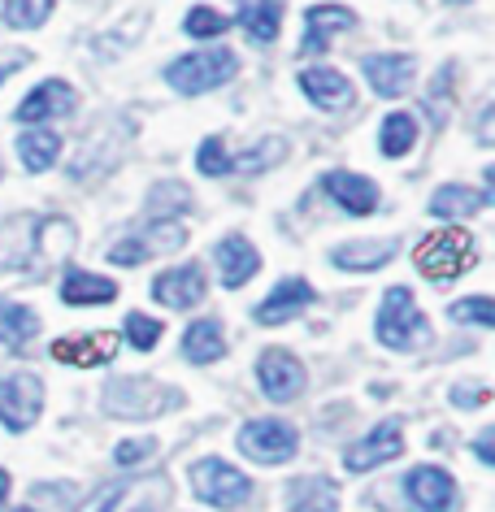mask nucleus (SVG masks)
Here are the masks:
<instances>
[{
  "mask_svg": "<svg viewBox=\"0 0 495 512\" xmlns=\"http://www.w3.org/2000/svg\"><path fill=\"white\" fill-rule=\"evenodd\" d=\"M79 230L61 213H14L0 222V270L44 278L70 261Z\"/></svg>",
  "mask_w": 495,
  "mask_h": 512,
  "instance_id": "1",
  "label": "nucleus"
},
{
  "mask_svg": "<svg viewBox=\"0 0 495 512\" xmlns=\"http://www.w3.org/2000/svg\"><path fill=\"white\" fill-rule=\"evenodd\" d=\"M174 482L165 473H144V478L105 482L79 512H170Z\"/></svg>",
  "mask_w": 495,
  "mask_h": 512,
  "instance_id": "2",
  "label": "nucleus"
},
{
  "mask_svg": "<svg viewBox=\"0 0 495 512\" xmlns=\"http://www.w3.org/2000/svg\"><path fill=\"white\" fill-rule=\"evenodd\" d=\"M374 335L391 352H413L417 343L430 339V322H426V313L417 309V300H413L409 287H387Z\"/></svg>",
  "mask_w": 495,
  "mask_h": 512,
  "instance_id": "3",
  "label": "nucleus"
},
{
  "mask_svg": "<svg viewBox=\"0 0 495 512\" xmlns=\"http://www.w3.org/2000/svg\"><path fill=\"white\" fill-rule=\"evenodd\" d=\"M413 261L430 283H456V278L478 261V252H474V239H469L465 230L448 226V230H435V235H426L422 243H417Z\"/></svg>",
  "mask_w": 495,
  "mask_h": 512,
  "instance_id": "4",
  "label": "nucleus"
},
{
  "mask_svg": "<svg viewBox=\"0 0 495 512\" xmlns=\"http://www.w3.org/2000/svg\"><path fill=\"white\" fill-rule=\"evenodd\" d=\"M239 70V57L231 48H209V53H192V57H179L165 66V83L174 87L179 96H205L213 87L231 83Z\"/></svg>",
  "mask_w": 495,
  "mask_h": 512,
  "instance_id": "5",
  "label": "nucleus"
},
{
  "mask_svg": "<svg viewBox=\"0 0 495 512\" xmlns=\"http://www.w3.org/2000/svg\"><path fill=\"white\" fill-rule=\"evenodd\" d=\"M192 491L205 499L209 508L231 512V508H244L252 499V482H248L244 469L226 465V460H218V456H205V460L192 465Z\"/></svg>",
  "mask_w": 495,
  "mask_h": 512,
  "instance_id": "6",
  "label": "nucleus"
},
{
  "mask_svg": "<svg viewBox=\"0 0 495 512\" xmlns=\"http://www.w3.org/2000/svg\"><path fill=\"white\" fill-rule=\"evenodd\" d=\"M239 452H244L252 465H287V460L300 452V434L291 421L261 417L239 430Z\"/></svg>",
  "mask_w": 495,
  "mask_h": 512,
  "instance_id": "7",
  "label": "nucleus"
},
{
  "mask_svg": "<svg viewBox=\"0 0 495 512\" xmlns=\"http://www.w3.org/2000/svg\"><path fill=\"white\" fill-rule=\"evenodd\" d=\"M179 404V391L170 387H157L152 378H122L113 382V387L105 391V408L113 417H157L161 408H174Z\"/></svg>",
  "mask_w": 495,
  "mask_h": 512,
  "instance_id": "8",
  "label": "nucleus"
},
{
  "mask_svg": "<svg viewBox=\"0 0 495 512\" xmlns=\"http://www.w3.org/2000/svg\"><path fill=\"white\" fill-rule=\"evenodd\" d=\"M183 243H187V226L183 222H157V217H152L148 230H139V235H126L122 243H113L109 261L113 265H144L148 256L179 252Z\"/></svg>",
  "mask_w": 495,
  "mask_h": 512,
  "instance_id": "9",
  "label": "nucleus"
},
{
  "mask_svg": "<svg viewBox=\"0 0 495 512\" xmlns=\"http://www.w3.org/2000/svg\"><path fill=\"white\" fill-rule=\"evenodd\" d=\"M44 413V382L35 374H9L0 378V426L31 430Z\"/></svg>",
  "mask_w": 495,
  "mask_h": 512,
  "instance_id": "10",
  "label": "nucleus"
},
{
  "mask_svg": "<svg viewBox=\"0 0 495 512\" xmlns=\"http://www.w3.org/2000/svg\"><path fill=\"white\" fill-rule=\"evenodd\" d=\"M400 452H404V426L400 421H378L365 439H357L344 452V465L352 473H370L378 465H387V460H396Z\"/></svg>",
  "mask_w": 495,
  "mask_h": 512,
  "instance_id": "11",
  "label": "nucleus"
},
{
  "mask_svg": "<svg viewBox=\"0 0 495 512\" xmlns=\"http://www.w3.org/2000/svg\"><path fill=\"white\" fill-rule=\"evenodd\" d=\"M404 495L417 512H452L456 508V482L448 469L439 465H417L404 478Z\"/></svg>",
  "mask_w": 495,
  "mask_h": 512,
  "instance_id": "12",
  "label": "nucleus"
},
{
  "mask_svg": "<svg viewBox=\"0 0 495 512\" xmlns=\"http://www.w3.org/2000/svg\"><path fill=\"white\" fill-rule=\"evenodd\" d=\"M257 382L274 404H287L304 391V365L287 348H270V352H261V361H257Z\"/></svg>",
  "mask_w": 495,
  "mask_h": 512,
  "instance_id": "13",
  "label": "nucleus"
},
{
  "mask_svg": "<svg viewBox=\"0 0 495 512\" xmlns=\"http://www.w3.org/2000/svg\"><path fill=\"white\" fill-rule=\"evenodd\" d=\"M118 335L113 330H96V335H66L53 343V361L61 365H74V369H96V365H109L118 356Z\"/></svg>",
  "mask_w": 495,
  "mask_h": 512,
  "instance_id": "14",
  "label": "nucleus"
},
{
  "mask_svg": "<svg viewBox=\"0 0 495 512\" xmlns=\"http://www.w3.org/2000/svg\"><path fill=\"white\" fill-rule=\"evenodd\" d=\"M205 274H200V265H179V270H165L152 278V300L165 304V309H192V304L205 300Z\"/></svg>",
  "mask_w": 495,
  "mask_h": 512,
  "instance_id": "15",
  "label": "nucleus"
},
{
  "mask_svg": "<svg viewBox=\"0 0 495 512\" xmlns=\"http://www.w3.org/2000/svg\"><path fill=\"white\" fill-rule=\"evenodd\" d=\"M322 187H326V196L335 200L344 213H352V217H370V213L378 209V187H374L365 174L330 170V174L322 178Z\"/></svg>",
  "mask_w": 495,
  "mask_h": 512,
  "instance_id": "16",
  "label": "nucleus"
},
{
  "mask_svg": "<svg viewBox=\"0 0 495 512\" xmlns=\"http://www.w3.org/2000/svg\"><path fill=\"white\" fill-rule=\"evenodd\" d=\"M313 296L317 291L304 283V278H283V283L252 309V317H257V326H283L304 309V304H313Z\"/></svg>",
  "mask_w": 495,
  "mask_h": 512,
  "instance_id": "17",
  "label": "nucleus"
},
{
  "mask_svg": "<svg viewBox=\"0 0 495 512\" xmlns=\"http://www.w3.org/2000/svg\"><path fill=\"white\" fill-rule=\"evenodd\" d=\"M413 57L409 53H374L365 57V79L383 100H396L413 87Z\"/></svg>",
  "mask_w": 495,
  "mask_h": 512,
  "instance_id": "18",
  "label": "nucleus"
},
{
  "mask_svg": "<svg viewBox=\"0 0 495 512\" xmlns=\"http://www.w3.org/2000/svg\"><path fill=\"white\" fill-rule=\"evenodd\" d=\"M391 256H396V239H348L330 252V265L348 274H370V270H383Z\"/></svg>",
  "mask_w": 495,
  "mask_h": 512,
  "instance_id": "19",
  "label": "nucleus"
},
{
  "mask_svg": "<svg viewBox=\"0 0 495 512\" xmlns=\"http://www.w3.org/2000/svg\"><path fill=\"white\" fill-rule=\"evenodd\" d=\"M213 256H218V265H222V287H231V291L252 283V274L261 270V252L252 248L244 235H226L218 248H213Z\"/></svg>",
  "mask_w": 495,
  "mask_h": 512,
  "instance_id": "20",
  "label": "nucleus"
},
{
  "mask_svg": "<svg viewBox=\"0 0 495 512\" xmlns=\"http://www.w3.org/2000/svg\"><path fill=\"white\" fill-rule=\"evenodd\" d=\"M300 92L313 100L317 109H348L352 105V83L348 74L330 70V66H309L300 70Z\"/></svg>",
  "mask_w": 495,
  "mask_h": 512,
  "instance_id": "21",
  "label": "nucleus"
},
{
  "mask_svg": "<svg viewBox=\"0 0 495 512\" xmlns=\"http://www.w3.org/2000/svg\"><path fill=\"white\" fill-rule=\"evenodd\" d=\"M66 113H74V87L61 79H48L22 100L14 118L18 122H48V118H66Z\"/></svg>",
  "mask_w": 495,
  "mask_h": 512,
  "instance_id": "22",
  "label": "nucleus"
},
{
  "mask_svg": "<svg viewBox=\"0 0 495 512\" xmlns=\"http://www.w3.org/2000/svg\"><path fill=\"white\" fill-rule=\"evenodd\" d=\"M304 22H309V35H304V53H317V48L330 44V35L357 27V14H352L348 5H313L309 14H304Z\"/></svg>",
  "mask_w": 495,
  "mask_h": 512,
  "instance_id": "23",
  "label": "nucleus"
},
{
  "mask_svg": "<svg viewBox=\"0 0 495 512\" xmlns=\"http://www.w3.org/2000/svg\"><path fill=\"white\" fill-rule=\"evenodd\" d=\"M61 300H66L70 309L109 304V300H118V283H113V278H100V274H87V270H70L61 278Z\"/></svg>",
  "mask_w": 495,
  "mask_h": 512,
  "instance_id": "24",
  "label": "nucleus"
},
{
  "mask_svg": "<svg viewBox=\"0 0 495 512\" xmlns=\"http://www.w3.org/2000/svg\"><path fill=\"white\" fill-rule=\"evenodd\" d=\"M239 27L252 35V44H274L283 31V0H244L239 5Z\"/></svg>",
  "mask_w": 495,
  "mask_h": 512,
  "instance_id": "25",
  "label": "nucleus"
},
{
  "mask_svg": "<svg viewBox=\"0 0 495 512\" xmlns=\"http://www.w3.org/2000/svg\"><path fill=\"white\" fill-rule=\"evenodd\" d=\"M183 356L192 365H213L226 356V335H222V322H213V317H205V322H192L183 335Z\"/></svg>",
  "mask_w": 495,
  "mask_h": 512,
  "instance_id": "26",
  "label": "nucleus"
},
{
  "mask_svg": "<svg viewBox=\"0 0 495 512\" xmlns=\"http://www.w3.org/2000/svg\"><path fill=\"white\" fill-rule=\"evenodd\" d=\"M35 335H40V317L18 300H0V343L18 352V348H27Z\"/></svg>",
  "mask_w": 495,
  "mask_h": 512,
  "instance_id": "27",
  "label": "nucleus"
},
{
  "mask_svg": "<svg viewBox=\"0 0 495 512\" xmlns=\"http://www.w3.org/2000/svg\"><path fill=\"white\" fill-rule=\"evenodd\" d=\"M482 204H487V191H474V187H461V183H448L439 187L435 196H430V213L435 217H448V222H456V217H474Z\"/></svg>",
  "mask_w": 495,
  "mask_h": 512,
  "instance_id": "28",
  "label": "nucleus"
},
{
  "mask_svg": "<svg viewBox=\"0 0 495 512\" xmlns=\"http://www.w3.org/2000/svg\"><path fill=\"white\" fill-rule=\"evenodd\" d=\"M18 157L31 174H44L53 170V161L61 157V135L57 131H27L18 135Z\"/></svg>",
  "mask_w": 495,
  "mask_h": 512,
  "instance_id": "29",
  "label": "nucleus"
},
{
  "mask_svg": "<svg viewBox=\"0 0 495 512\" xmlns=\"http://www.w3.org/2000/svg\"><path fill=\"white\" fill-rule=\"evenodd\" d=\"M417 144V122H413V113H387V122H383V135H378V148H383V157H409Z\"/></svg>",
  "mask_w": 495,
  "mask_h": 512,
  "instance_id": "30",
  "label": "nucleus"
},
{
  "mask_svg": "<svg viewBox=\"0 0 495 512\" xmlns=\"http://www.w3.org/2000/svg\"><path fill=\"white\" fill-rule=\"evenodd\" d=\"M287 512H339V491L326 478H304L296 491H291Z\"/></svg>",
  "mask_w": 495,
  "mask_h": 512,
  "instance_id": "31",
  "label": "nucleus"
},
{
  "mask_svg": "<svg viewBox=\"0 0 495 512\" xmlns=\"http://www.w3.org/2000/svg\"><path fill=\"white\" fill-rule=\"evenodd\" d=\"M452 83H456V61H448V66L435 74V83H430V92H426V118L435 122V126H448V113H452Z\"/></svg>",
  "mask_w": 495,
  "mask_h": 512,
  "instance_id": "32",
  "label": "nucleus"
},
{
  "mask_svg": "<svg viewBox=\"0 0 495 512\" xmlns=\"http://www.w3.org/2000/svg\"><path fill=\"white\" fill-rule=\"evenodd\" d=\"M53 14V0H5V27L14 31H35Z\"/></svg>",
  "mask_w": 495,
  "mask_h": 512,
  "instance_id": "33",
  "label": "nucleus"
},
{
  "mask_svg": "<svg viewBox=\"0 0 495 512\" xmlns=\"http://www.w3.org/2000/svg\"><path fill=\"white\" fill-rule=\"evenodd\" d=\"M287 157V139H278V135H270L265 144H257V148H248L244 157H235L231 161V170H244V174H257V170H270V165H278Z\"/></svg>",
  "mask_w": 495,
  "mask_h": 512,
  "instance_id": "34",
  "label": "nucleus"
},
{
  "mask_svg": "<svg viewBox=\"0 0 495 512\" xmlns=\"http://www.w3.org/2000/svg\"><path fill=\"white\" fill-rule=\"evenodd\" d=\"M452 322H461V326H495V300L491 296H465V300H456L452 309H448Z\"/></svg>",
  "mask_w": 495,
  "mask_h": 512,
  "instance_id": "35",
  "label": "nucleus"
},
{
  "mask_svg": "<svg viewBox=\"0 0 495 512\" xmlns=\"http://www.w3.org/2000/svg\"><path fill=\"white\" fill-rule=\"evenodd\" d=\"M226 27H231V18H222L218 9H205V5H196L183 18V31L196 35V40H218V35H226Z\"/></svg>",
  "mask_w": 495,
  "mask_h": 512,
  "instance_id": "36",
  "label": "nucleus"
},
{
  "mask_svg": "<svg viewBox=\"0 0 495 512\" xmlns=\"http://www.w3.org/2000/svg\"><path fill=\"white\" fill-rule=\"evenodd\" d=\"M157 339H161V322H157V317H148V313H131V317H126V343H131L135 352H152V348H157Z\"/></svg>",
  "mask_w": 495,
  "mask_h": 512,
  "instance_id": "37",
  "label": "nucleus"
},
{
  "mask_svg": "<svg viewBox=\"0 0 495 512\" xmlns=\"http://www.w3.org/2000/svg\"><path fill=\"white\" fill-rule=\"evenodd\" d=\"M196 165H200V174H209V178H222L226 170H231V157H226V148H222L218 135H209L205 144H200Z\"/></svg>",
  "mask_w": 495,
  "mask_h": 512,
  "instance_id": "38",
  "label": "nucleus"
},
{
  "mask_svg": "<svg viewBox=\"0 0 495 512\" xmlns=\"http://www.w3.org/2000/svg\"><path fill=\"white\" fill-rule=\"evenodd\" d=\"M152 452H157V443H152V439H126V443H118L113 460L126 469V465H139V460H148Z\"/></svg>",
  "mask_w": 495,
  "mask_h": 512,
  "instance_id": "39",
  "label": "nucleus"
},
{
  "mask_svg": "<svg viewBox=\"0 0 495 512\" xmlns=\"http://www.w3.org/2000/svg\"><path fill=\"white\" fill-rule=\"evenodd\" d=\"M478 144L495 148V87H491L487 105H482V113H478Z\"/></svg>",
  "mask_w": 495,
  "mask_h": 512,
  "instance_id": "40",
  "label": "nucleus"
},
{
  "mask_svg": "<svg viewBox=\"0 0 495 512\" xmlns=\"http://www.w3.org/2000/svg\"><path fill=\"white\" fill-rule=\"evenodd\" d=\"M474 456L487 460V465H495V426H487V430H482L478 439H474Z\"/></svg>",
  "mask_w": 495,
  "mask_h": 512,
  "instance_id": "41",
  "label": "nucleus"
},
{
  "mask_svg": "<svg viewBox=\"0 0 495 512\" xmlns=\"http://www.w3.org/2000/svg\"><path fill=\"white\" fill-rule=\"evenodd\" d=\"M452 400H456V404H482V400H487V391H465V387H456Z\"/></svg>",
  "mask_w": 495,
  "mask_h": 512,
  "instance_id": "42",
  "label": "nucleus"
},
{
  "mask_svg": "<svg viewBox=\"0 0 495 512\" xmlns=\"http://www.w3.org/2000/svg\"><path fill=\"white\" fill-rule=\"evenodd\" d=\"M22 61H27L22 53H18V57H9V61H0V83H5L9 74H18V70H22Z\"/></svg>",
  "mask_w": 495,
  "mask_h": 512,
  "instance_id": "43",
  "label": "nucleus"
},
{
  "mask_svg": "<svg viewBox=\"0 0 495 512\" xmlns=\"http://www.w3.org/2000/svg\"><path fill=\"white\" fill-rule=\"evenodd\" d=\"M487 187H491L487 191V204H495V165H487Z\"/></svg>",
  "mask_w": 495,
  "mask_h": 512,
  "instance_id": "44",
  "label": "nucleus"
},
{
  "mask_svg": "<svg viewBox=\"0 0 495 512\" xmlns=\"http://www.w3.org/2000/svg\"><path fill=\"white\" fill-rule=\"evenodd\" d=\"M5 499H9V473L0 469V504H5Z\"/></svg>",
  "mask_w": 495,
  "mask_h": 512,
  "instance_id": "45",
  "label": "nucleus"
},
{
  "mask_svg": "<svg viewBox=\"0 0 495 512\" xmlns=\"http://www.w3.org/2000/svg\"><path fill=\"white\" fill-rule=\"evenodd\" d=\"M448 5H469V0H448Z\"/></svg>",
  "mask_w": 495,
  "mask_h": 512,
  "instance_id": "46",
  "label": "nucleus"
},
{
  "mask_svg": "<svg viewBox=\"0 0 495 512\" xmlns=\"http://www.w3.org/2000/svg\"><path fill=\"white\" fill-rule=\"evenodd\" d=\"M18 512H35V508H18Z\"/></svg>",
  "mask_w": 495,
  "mask_h": 512,
  "instance_id": "47",
  "label": "nucleus"
},
{
  "mask_svg": "<svg viewBox=\"0 0 495 512\" xmlns=\"http://www.w3.org/2000/svg\"><path fill=\"white\" fill-rule=\"evenodd\" d=\"M0 174H5V161H0Z\"/></svg>",
  "mask_w": 495,
  "mask_h": 512,
  "instance_id": "48",
  "label": "nucleus"
}]
</instances>
